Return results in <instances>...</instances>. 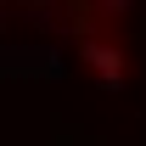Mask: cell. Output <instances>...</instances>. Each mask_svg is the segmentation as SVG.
Returning <instances> with one entry per match:
<instances>
[{
    "label": "cell",
    "instance_id": "obj_1",
    "mask_svg": "<svg viewBox=\"0 0 146 146\" xmlns=\"http://www.w3.org/2000/svg\"><path fill=\"white\" fill-rule=\"evenodd\" d=\"M84 62L101 73V84H118L124 79V56L112 51V45H84Z\"/></svg>",
    "mask_w": 146,
    "mask_h": 146
},
{
    "label": "cell",
    "instance_id": "obj_2",
    "mask_svg": "<svg viewBox=\"0 0 146 146\" xmlns=\"http://www.w3.org/2000/svg\"><path fill=\"white\" fill-rule=\"evenodd\" d=\"M101 6H107V11H118V6H124V0H101Z\"/></svg>",
    "mask_w": 146,
    "mask_h": 146
}]
</instances>
